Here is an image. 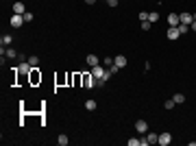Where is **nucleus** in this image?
<instances>
[{
    "label": "nucleus",
    "mask_w": 196,
    "mask_h": 146,
    "mask_svg": "<svg viewBox=\"0 0 196 146\" xmlns=\"http://www.w3.org/2000/svg\"><path fill=\"white\" fill-rule=\"evenodd\" d=\"M170 142H172V135L166 131V133H161V135H159V142H157V144H159V146H168Z\"/></svg>",
    "instance_id": "nucleus-4"
},
{
    "label": "nucleus",
    "mask_w": 196,
    "mask_h": 146,
    "mask_svg": "<svg viewBox=\"0 0 196 146\" xmlns=\"http://www.w3.org/2000/svg\"><path fill=\"white\" fill-rule=\"evenodd\" d=\"M35 20V15L31 13V11H26V13H24V22H33Z\"/></svg>",
    "instance_id": "nucleus-24"
},
{
    "label": "nucleus",
    "mask_w": 196,
    "mask_h": 146,
    "mask_svg": "<svg viewBox=\"0 0 196 146\" xmlns=\"http://www.w3.org/2000/svg\"><path fill=\"white\" fill-rule=\"evenodd\" d=\"M113 63H116L118 68H124V65H127V57H124V55H118V57H113Z\"/></svg>",
    "instance_id": "nucleus-11"
},
{
    "label": "nucleus",
    "mask_w": 196,
    "mask_h": 146,
    "mask_svg": "<svg viewBox=\"0 0 196 146\" xmlns=\"http://www.w3.org/2000/svg\"><path fill=\"white\" fill-rule=\"evenodd\" d=\"M166 35H168V39H170V41H174V39H179V35H181V33H179V29H177V26H170Z\"/></svg>",
    "instance_id": "nucleus-6"
},
{
    "label": "nucleus",
    "mask_w": 196,
    "mask_h": 146,
    "mask_svg": "<svg viewBox=\"0 0 196 146\" xmlns=\"http://www.w3.org/2000/svg\"><path fill=\"white\" fill-rule=\"evenodd\" d=\"M5 53H7V57H9V59H15V57H20V53H18V50H13V48H7Z\"/></svg>",
    "instance_id": "nucleus-18"
},
{
    "label": "nucleus",
    "mask_w": 196,
    "mask_h": 146,
    "mask_svg": "<svg viewBox=\"0 0 196 146\" xmlns=\"http://www.w3.org/2000/svg\"><path fill=\"white\" fill-rule=\"evenodd\" d=\"M105 72H107V68H105L103 63H98V65H94V68H92V74H94L98 81H100V79L105 77Z\"/></svg>",
    "instance_id": "nucleus-2"
},
{
    "label": "nucleus",
    "mask_w": 196,
    "mask_h": 146,
    "mask_svg": "<svg viewBox=\"0 0 196 146\" xmlns=\"http://www.w3.org/2000/svg\"><path fill=\"white\" fill-rule=\"evenodd\" d=\"M37 70H39V68H33V70H31V83H39V81H41V74H37Z\"/></svg>",
    "instance_id": "nucleus-13"
},
{
    "label": "nucleus",
    "mask_w": 196,
    "mask_h": 146,
    "mask_svg": "<svg viewBox=\"0 0 196 146\" xmlns=\"http://www.w3.org/2000/svg\"><path fill=\"white\" fill-rule=\"evenodd\" d=\"M177 29H179V33H181V35H185V33L190 31V26H187V24H179Z\"/></svg>",
    "instance_id": "nucleus-23"
},
{
    "label": "nucleus",
    "mask_w": 196,
    "mask_h": 146,
    "mask_svg": "<svg viewBox=\"0 0 196 146\" xmlns=\"http://www.w3.org/2000/svg\"><path fill=\"white\" fill-rule=\"evenodd\" d=\"M135 131H137V133H148V122L137 120V122H135Z\"/></svg>",
    "instance_id": "nucleus-5"
},
{
    "label": "nucleus",
    "mask_w": 196,
    "mask_h": 146,
    "mask_svg": "<svg viewBox=\"0 0 196 146\" xmlns=\"http://www.w3.org/2000/svg\"><path fill=\"white\" fill-rule=\"evenodd\" d=\"M181 20H179V13H170L168 15V26H179Z\"/></svg>",
    "instance_id": "nucleus-7"
},
{
    "label": "nucleus",
    "mask_w": 196,
    "mask_h": 146,
    "mask_svg": "<svg viewBox=\"0 0 196 146\" xmlns=\"http://www.w3.org/2000/svg\"><path fill=\"white\" fill-rule=\"evenodd\" d=\"M139 20H142V22H144V20H148V13H146V11H142V13H139Z\"/></svg>",
    "instance_id": "nucleus-29"
},
{
    "label": "nucleus",
    "mask_w": 196,
    "mask_h": 146,
    "mask_svg": "<svg viewBox=\"0 0 196 146\" xmlns=\"http://www.w3.org/2000/svg\"><path fill=\"white\" fill-rule=\"evenodd\" d=\"M98 63H100V59H98L94 53H92V55H87V65H89V68H94V65H98Z\"/></svg>",
    "instance_id": "nucleus-12"
},
{
    "label": "nucleus",
    "mask_w": 196,
    "mask_h": 146,
    "mask_svg": "<svg viewBox=\"0 0 196 146\" xmlns=\"http://www.w3.org/2000/svg\"><path fill=\"white\" fill-rule=\"evenodd\" d=\"M13 13H18V15H24V13H26L24 2H13Z\"/></svg>",
    "instance_id": "nucleus-10"
},
{
    "label": "nucleus",
    "mask_w": 196,
    "mask_h": 146,
    "mask_svg": "<svg viewBox=\"0 0 196 146\" xmlns=\"http://www.w3.org/2000/svg\"><path fill=\"white\" fill-rule=\"evenodd\" d=\"M190 29H192V31H194V33H196V20H194V22H192V24H190Z\"/></svg>",
    "instance_id": "nucleus-31"
},
{
    "label": "nucleus",
    "mask_w": 196,
    "mask_h": 146,
    "mask_svg": "<svg viewBox=\"0 0 196 146\" xmlns=\"http://www.w3.org/2000/svg\"><path fill=\"white\" fill-rule=\"evenodd\" d=\"M96 107H98V103H96V101H94V98H89V101H87V103H85V109H87V111H94V109H96Z\"/></svg>",
    "instance_id": "nucleus-15"
},
{
    "label": "nucleus",
    "mask_w": 196,
    "mask_h": 146,
    "mask_svg": "<svg viewBox=\"0 0 196 146\" xmlns=\"http://www.w3.org/2000/svg\"><path fill=\"white\" fill-rule=\"evenodd\" d=\"M29 63H31L33 68H37V65H39V57H35V55H31V57H29Z\"/></svg>",
    "instance_id": "nucleus-20"
},
{
    "label": "nucleus",
    "mask_w": 196,
    "mask_h": 146,
    "mask_svg": "<svg viewBox=\"0 0 196 146\" xmlns=\"http://www.w3.org/2000/svg\"><path fill=\"white\" fill-rule=\"evenodd\" d=\"M179 20H181V24H187V26H190V24L194 22V13H181Z\"/></svg>",
    "instance_id": "nucleus-8"
},
{
    "label": "nucleus",
    "mask_w": 196,
    "mask_h": 146,
    "mask_svg": "<svg viewBox=\"0 0 196 146\" xmlns=\"http://www.w3.org/2000/svg\"><path fill=\"white\" fill-rule=\"evenodd\" d=\"M107 5L109 7H118V0H107Z\"/></svg>",
    "instance_id": "nucleus-30"
},
{
    "label": "nucleus",
    "mask_w": 196,
    "mask_h": 146,
    "mask_svg": "<svg viewBox=\"0 0 196 146\" xmlns=\"http://www.w3.org/2000/svg\"><path fill=\"white\" fill-rule=\"evenodd\" d=\"M103 65H107V68H111V65H113V59H111V57H107V59L103 61Z\"/></svg>",
    "instance_id": "nucleus-28"
},
{
    "label": "nucleus",
    "mask_w": 196,
    "mask_h": 146,
    "mask_svg": "<svg viewBox=\"0 0 196 146\" xmlns=\"http://www.w3.org/2000/svg\"><path fill=\"white\" fill-rule=\"evenodd\" d=\"M174 105H177V103H174L172 98H170V101H166V103H163V107H166V109H172Z\"/></svg>",
    "instance_id": "nucleus-25"
},
{
    "label": "nucleus",
    "mask_w": 196,
    "mask_h": 146,
    "mask_svg": "<svg viewBox=\"0 0 196 146\" xmlns=\"http://www.w3.org/2000/svg\"><path fill=\"white\" fill-rule=\"evenodd\" d=\"M31 70H33V65L29 63V59L22 61V65H20V72H22V74H31Z\"/></svg>",
    "instance_id": "nucleus-9"
},
{
    "label": "nucleus",
    "mask_w": 196,
    "mask_h": 146,
    "mask_svg": "<svg viewBox=\"0 0 196 146\" xmlns=\"http://www.w3.org/2000/svg\"><path fill=\"white\" fill-rule=\"evenodd\" d=\"M85 2H87V5H94V2H96V0H85Z\"/></svg>",
    "instance_id": "nucleus-32"
},
{
    "label": "nucleus",
    "mask_w": 196,
    "mask_h": 146,
    "mask_svg": "<svg viewBox=\"0 0 196 146\" xmlns=\"http://www.w3.org/2000/svg\"><path fill=\"white\" fill-rule=\"evenodd\" d=\"M157 20H159V13L157 11H151L148 13V22H157Z\"/></svg>",
    "instance_id": "nucleus-22"
},
{
    "label": "nucleus",
    "mask_w": 196,
    "mask_h": 146,
    "mask_svg": "<svg viewBox=\"0 0 196 146\" xmlns=\"http://www.w3.org/2000/svg\"><path fill=\"white\" fill-rule=\"evenodd\" d=\"M11 41H13L11 35H2V37H0V44H2V46H11Z\"/></svg>",
    "instance_id": "nucleus-17"
},
{
    "label": "nucleus",
    "mask_w": 196,
    "mask_h": 146,
    "mask_svg": "<svg viewBox=\"0 0 196 146\" xmlns=\"http://www.w3.org/2000/svg\"><path fill=\"white\" fill-rule=\"evenodd\" d=\"M172 101H174L177 105H181V103H185V96H183V94H174V96H172Z\"/></svg>",
    "instance_id": "nucleus-19"
},
{
    "label": "nucleus",
    "mask_w": 196,
    "mask_h": 146,
    "mask_svg": "<svg viewBox=\"0 0 196 146\" xmlns=\"http://www.w3.org/2000/svg\"><path fill=\"white\" fill-rule=\"evenodd\" d=\"M9 24H11V29H20L22 24H24V15L13 13V15H11V20H9Z\"/></svg>",
    "instance_id": "nucleus-3"
},
{
    "label": "nucleus",
    "mask_w": 196,
    "mask_h": 146,
    "mask_svg": "<svg viewBox=\"0 0 196 146\" xmlns=\"http://www.w3.org/2000/svg\"><path fill=\"white\" fill-rule=\"evenodd\" d=\"M129 146H142V140H135L133 137V140H129Z\"/></svg>",
    "instance_id": "nucleus-26"
},
{
    "label": "nucleus",
    "mask_w": 196,
    "mask_h": 146,
    "mask_svg": "<svg viewBox=\"0 0 196 146\" xmlns=\"http://www.w3.org/2000/svg\"><path fill=\"white\" fill-rule=\"evenodd\" d=\"M151 29H153V22L144 20V22H142V31H151Z\"/></svg>",
    "instance_id": "nucleus-21"
},
{
    "label": "nucleus",
    "mask_w": 196,
    "mask_h": 146,
    "mask_svg": "<svg viewBox=\"0 0 196 146\" xmlns=\"http://www.w3.org/2000/svg\"><path fill=\"white\" fill-rule=\"evenodd\" d=\"M68 142H70V140H68V135H65V133H61V135L57 137V144H59V146H68Z\"/></svg>",
    "instance_id": "nucleus-16"
},
{
    "label": "nucleus",
    "mask_w": 196,
    "mask_h": 146,
    "mask_svg": "<svg viewBox=\"0 0 196 146\" xmlns=\"http://www.w3.org/2000/svg\"><path fill=\"white\" fill-rule=\"evenodd\" d=\"M81 79H83V87H87V89H92V87H98V79L92 74V72H89V74H83Z\"/></svg>",
    "instance_id": "nucleus-1"
},
{
    "label": "nucleus",
    "mask_w": 196,
    "mask_h": 146,
    "mask_svg": "<svg viewBox=\"0 0 196 146\" xmlns=\"http://www.w3.org/2000/svg\"><path fill=\"white\" fill-rule=\"evenodd\" d=\"M146 142H148V144H157L159 142V135L157 133H146Z\"/></svg>",
    "instance_id": "nucleus-14"
},
{
    "label": "nucleus",
    "mask_w": 196,
    "mask_h": 146,
    "mask_svg": "<svg viewBox=\"0 0 196 146\" xmlns=\"http://www.w3.org/2000/svg\"><path fill=\"white\" fill-rule=\"evenodd\" d=\"M120 70H122V68H118V65H116V63H113V65H111V68H109V72H111V74H118V72H120Z\"/></svg>",
    "instance_id": "nucleus-27"
}]
</instances>
